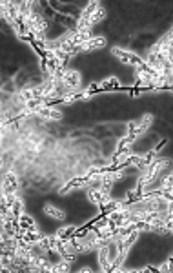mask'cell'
I'll use <instances>...</instances> for the list:
<instances>
[{
	"mask_svg": "<svg viewBox=\"0 0 173 273\" xmlns=\"http://www.w3.org/2000/svg\"><path fill=\"white\" fill-rule=\"evenodd\" d=\"M2 17L11 24L13 28H17L20 24V2H2Z\"/></svg>",
	"mask_w": 173,
	"mask_h": 273,
	"instance_id": "cell-5",
	"label": "cell"
},
{
	"mask_svg": "<svg viewBox=\"0 0 173 273\" xmlns=\"http://www.w3.org/2000/svg\"><path fill=\"white\" fill-rule=\"evenodd\" d=\"M18 180L15 173H7L2 180V195H17Z\"/></svg>",
	"mask_w": 173,
	"mask_h": 273,
	"instance_id": "cell-8",
	"label": "cell"
},
{
	"mask_svg": "<svg viewBox=\"0 0 173 273\" xmlns=\"http://www.w3.org/2000/svg\"><path fill=\"white\" fill-rule=\"evenodd\" d=\"M168 164H170V161H168V159H159V161L155 159V161L151 162L150 166L144 167V171H142V175H140V178H139V184H137V188H144V186L151 184V182L155 180L157 173L162 171V169H164Z\"/></svg>",
	"mask_w": 173,
	"mask_h": 273,
	"instance_id": "cell-3",
	"label": "cell"
},
{
	"mask_svg": "<svg viewBox=\"0 0 173 273\" xmlns=\"http://www.w3.org/2000/svg\"><path fill=\"white\" fill-rule=\"evenodd\" d=\"M159 272H173V253L170 255V259H168V261L164 262L161 268H159Z\"/></svg>",
	"mask_w": 173,
	"mask_h": 273,
	"instance_id": "cell-19",
	"label": "cell"
},
{
	"mask_svg": "<svg viewBox=\"0 0 173 273\" xmlns=\"http://www.w3.org/2000/svg\"><path fill=\"white\" fill-rule=\"evenodd\" d=\"M69 266H71V262H67L62 259V262H58V264H55V268H53V273H62V272H69Z\"/></svg>",
	"mask_w": 173,
	"mask_h": 273,
	"instance_id": "cell-17",
	"label": "cell"
},
{
	"mask_svg": "<svg viewBox=\"0 0 173 273\" xmlns=\"http://www.w3.org/2000/svg\"><path fill=\"white\" fill-rule=\"evenodd\" d=\"M22 210H24V204H22V201H20V199H15V202H13V206H11V212L15 213V215H17V217H20V215H22Z\"/></svg>",
	"mask_w": 173,
	"mask_h": 273,
	"instance_id": "cell-18",
	"label": "cell"
},
{
	"mask_svg": "<svg viewBox=\"0 0 173 273\" xmlns=\"http://www.w3.org/2000/svg\"><path fill=\"white\" fill-rule=\"evenodd\" d=\"M106 17V11L104 7L99 4V2H90L86 9L80 13V18H78V24H77V31H84V29H91L95 24H99L102 18Z\"/></svg>",
	"mask_w": 173,
	"mask_h": 273,
	"instance_id": "cell-1",
	"label": "cell"
},
{
	"mask_svg": "<svg viewBox=\"0 0 173 273\" xmlns=\"http://www.w3.org/2000/svg\"><path fill=\"white\" fill-rule=\"evenodd\" d=\"M170 33H172V35H173V28H172V29H170Z\"/></svg>",
	"mask_w": 173,
	"mask_h": 273,
	"instance_id": "cell-21",
	"label": "cell"
},
{
	"mask_svg": "<svg viewBox=\"0 0 173 273\" xmlns=\"http://www.w3.org/2000/svg\"><path fill=\"white\" fill-rule=\"evenodd\" d=\"M57 82L60 84V89H62V93H64V97L71 95V91L78 89V86H80V73L67 67L66 71L62 73V77L58 78Z\"/></svg>",
	"mask_w": 173,
	"mask_h": 273,
	"instance_id": "cell-4",
	"label": "cell"
},
{
	"mask_svg": "<svg viewBox=\"0 0 173 273\" xmlns=\"http://www.w3.org/2000/svg\"><path fill=\"white\" fill-rule=\"evenodd\" d=\"M26 28L28 31L35 37V40H46L44 35L48 31V20L44 18V15L35 7L33 13H31V17L28 18V22H26Z\"/></svg>",
	"mask_w": 173,
	"mask_h": 273,
	"instance_id": "cell-2",
	"label": "cell"
},
{
	"mask_svg": "<svg viewBox=\"0 0 173 273\" xmlns=\"http://www.w3.org/2000/svg\"><path fill=\"white\" fill-rule=\"evenodd\" d=\"M106 46V39L104 37H93L90 39L88 42H84L82 46H78L80 51H93V50H99V48H104Z\"/></svg>",
	"mask_w": 173,
	"mask_h": 273,
	"instance_id": "cell-12",
	"label": "cell"
},
{
	"mask_svg": "<svg viewBox=\"0 0 173 273\" xmlns=\"http://www.w3.org/2000/svg\"><path fill=\"white\" fill-rule=\"evenodd\" d=\"M135 139H137V137H135V135L128 133V137H124V139L120 140V142H118V146H117V151H122V150H126V146H129V144H131V142H133Z\"/></svg>",
	"mask_w": 173,
	"mask_h": 273,
	"instance_id": "cell-16",
	"label": "cell"
},
{
	"mask_svg": "<svg viewBox=\"0 0 173 273\" xmlns=\"http://www.w3.org/2000/svg\"><path fill=\"white\" fill-rule=\"evenodd\" d=\"M151 120H153V115H150V113H148V115H144V117L140 118V120H135V122H129V126H128L129 133L135 135V137H139L140 133H144L146 129L150 128Z\"/></svg>",
	"mask_w": 173,
	"mask_h": 273,
	"instance_id": "cell-7",
	"label": "cell"
},
{
	"mask_svg": "<svg viewBox=\"0 0 173 273\" xmlns=\"http://www.w3.org/2000/svg\"><path fill=\"white\" fill-rule=\"evenodd\" d=\"M88 199H90L93 204H97V206H101V208H104L108 202L112 201V197L108 195V193H102L99 188H91L90 193H88Z\"/></svg>",
	"mask_w": 173,
	"mask_h": 273,
	"instance_id": "cell-11",
	"label": "cell"
},
{
	"mask_svg": "<svg viewBox=\"0 0 173 273\" xmlns=\"http://www.w3.org/2000/svg\"><path fill=\"white\" fill-rule=\"evenodd\" d=\"M75 233H77V229L73 228V226H69V228L58 229V231H57V237H58V239H71Z\"/></svg>",
	"mask_w": 173,
	"mask_h": 273,
	"instance_id": "cell-15",
	"label": "cell"
},
{
	"mask_svg": "<svg viewBox=\"0 0 173 273\" xmlns=\"http://www.w3.org/2000/svg\"><path fill=\"white\" fill-rule=\"evenodd\" d=\"M108 242H110V240H108ZM108 242L99 248V264H101L102 272H112V266H113V259H112V255H110Z\"/></svg>",
	"mask_w": 173,
	"mask_h": 273,
	"instance_id": "cell-10",
	"label": "cell"
},
{
	"mask_svg": "<svg viewBox=\"0 0 173 273\" xmlns=\"http://www.w3.org/2000/svg\"><path fill=\"white\" fill-rule=\"evenodd\" d=\"M31 113H37V115H40L42 118H48V120H60L62 118V113L50 106H40L37 108V109H31V111L24 113V115H31Z\"/></svg>",
	"mask_w": 173,
	"mask_h": 273,
	"instance_id": "cell-9",
	"label": "cell"
},
{
	"mask_svg": "<svg viewBox=\"0 0 173 273\" xmlns=\"http://www.w3.org/2000/svg\"><path fill=\"white\" fill-rule=\"evenodd\" d=\"M112 51H113V55L117 56L120 62H124V64H131V66H135V67H140L144 64V60H142L140 56L135 55V53H129V51H126V50H118V48H113Z\"/></svg>",
	"mask_w": 173,
	"mask_h": 273,
	"instance_id": "cell-6",
	"label": "cell"
},
{
	"mask_svg": "<svg viewBox=\"0 0 173 273\" xmlns=\"http://www.w3.org/2000/svg\"><path fill=\"white\" fill-rule=\"evenodd\" d=\"M18 224H20V228L24 229V231H28V229H37L35 228V220L29 215H26V213H22L20 217H18Z\"/></svg>",
	"mask_w": 173,
	"mask_h": 273,
	"instance_id": "cell-14",
	"label": "cell"
},
{
	"mask_svg": "<svg viewBox=\"0 0 173 273\" xmlns=\"http://www.w3.org/2000/svg\"><path fill=\"white\" fill-rule=\"evenodd\" d=\"M166 142H168V140H162V142H159V144L155 146V150H153V151H159V150H162V148H164V146H166Z\"/></svg>",
	"mask_w": 173,
	"mask_h": 273,
	"instance_id": "cell-20",
	"label": "cell"
},
{
	"mask_svg": "<svg viewBox=\"0 0 173 273\" xmlns=\"http://www.w3.org/2000/svg\"><path fill=\"white\" fill-rule=\"evenodd\" d=\"M44 212H46V215H48V217L55 218V220H64V218H66V213L62 212V210H58V208L51 206V204H46Z\"/></svg>",
	"mask_w": 173,
	"mask_h": 273,
	"instance_id": "cell-13",
	"label": "cell"
}]
</instances>
